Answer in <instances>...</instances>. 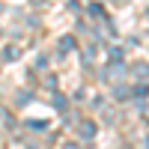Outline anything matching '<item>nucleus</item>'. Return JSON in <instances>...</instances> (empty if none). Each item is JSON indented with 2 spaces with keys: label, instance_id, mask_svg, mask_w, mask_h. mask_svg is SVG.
I'll use <instances>...</instances> for the list:
<instances>
[{
  "label": "nucleus",
  "instance_id": "1",
  "mask_svg": "<svg viewBox=\"0 0 149 149\" xmlns=\"http://www.w3.org/2000/svg\"><path fill=\"white\" fill-rule=\"evenodd\" d=\"M15 57H18V48H15V45L3 48V60H15Z\"/></svg>",
  "mask_w": 149,
  "mask_h": 149
},
{
  "label": "nucleus",
  "instance_id": "2",
  "mask_svg": "<svg viewBox=\"0 0 149 149\" xmlns=\"http://www.w3.org/2000/svg\"><path fill=\"white\" fill-rule=\"evenodd\" d=\"M27 125H30L33 131H45V119H42V122H39V119H30V122H27Z\"/></svg>",
  "mask_w": 149,
  "mask_h": 149
}]
</instances>
